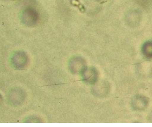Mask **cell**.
I'll list each match as a JSON object with an SVG mask.
<instances>
[{
	"instance_id": "obj_1",
	"label": "cell",
	"mask_w": 152,
	"mask_h": 127,
	"mask_svg": "<svg viewBox=\"0 0 152 127\" xmlns=\"http://www.w3.org/2000/svg\"><path fill=\"white\" fill-rule=\"evenodd\" d=\"M22 22L27 26L36 24L38 19V14L34 8L27 7L22 12L20 15Z\"/></svg>"
},
{
	"instance_id": "obj_2",
	"label": "cell",
	"mask_w": 152,
	"mask_h": 127,
	"mask_svg": "<svg viewBox=\"0 0 152 127\" xmlns=\"http://www.w3.org/2000/svg\"><path fill=\"white\" fill-rule=\"evenodd\" d=\"M142 51L146 55L152 56V42L145 43L143 46Z\"/></svg>"
},
{
	"instance_id": "obj_3",
	"label": "cell",
	"mask_w": 152,
	"mask_h": 127,
	"mask_svg": "<svg viewBox=\"0 0 152 127\" xmlns=\"http://www.w3.org/2000/svg\"><path fill=\"white\" fill-rule=\"evenodd\" d=\"M97 1H102V0H97Z\"/></svg>"
}]
</instances>
